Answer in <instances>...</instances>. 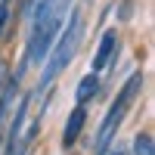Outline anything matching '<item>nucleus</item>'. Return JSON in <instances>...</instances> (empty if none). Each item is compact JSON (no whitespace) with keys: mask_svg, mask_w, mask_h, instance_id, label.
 Segmentation results:
<instances>
[{"mask_svg":"<svg viewBox=\"0 0 155 155\" xmlns=\"http://www.w3.org/2000/svg\"><path fill=\"white\" fill-rule=\"evenodd\" d=\"M81 37H84V19H81V12H71L65 31H62L59 41H56V50L47 56V65H44V74H41V84H37V93H41V90H47L50 84H53V78L71 62L78 44H81Z\"/></svg>","mask_w":155,"mask_h":155,"instance_id":"f257e3e1","label":"nucleus"},{"mask_svg":"<svg viewBox=\"0 0 155 155\" xmlns=\"http://www.w3.org/2000/svg\"><path fill=\"white\" fill-rule=\"evenodd\" d=\"M140 87H143V74H130V81H127L124 87H121V93L115 96V102H112V109L106 112V118H102V124H99V134H96V155H106V149H109V143H112V137H115V130L121 127V121H124V115H127V109L134 106V99H137V93H140Z\"/></svg>","mask_w":155,"mask_h":155,"instance_id":"f03ea898","label":"nucleus"},{"mask_svg":"<svg viewBox=\"0 0 155 155\" xmlns=\"http://www.w3.org/2000/svg\"><path fill=\"white\" fill-rule=\"evenodd\" d=\"M68 9H71L68 0H59V6L50 12L47 19H41V22L31 25V37H28V59L31 62H44L50 56V44H53V37L65 28V19L71 16Z\"/></svg>","mask_w":155,"mask_h":155,"instance_id":"7ed1b4c3","label":"nucleus"},{"mask_svg":"<svg viewBox=\"0 0 155 155\" xmlns=\"http://www.w3.org/2000/svg\"><path fill=\"white\" fill-rule=\"evenodd\" d=\"M115 47H118V37H115V31H106V34H102V41H99V50H96V56H93V74L106 68V62L112 59Z\"/></svg>","mask_w":155,"mask_h":155,"instance_id":"20e7f679","label":"nucleus"},{"mask_svg":"<svg viewBox=\"0 0 155 155\" xmlns=\"http://www.w3.org/2000/svg\"><path fill=\"white\" fill-rule=\"evenodd\" d=\"M84 118H87V115H84V106H78V109H74V112L68 115V124H65V134H62V143H65V146H71L74 140L81 137V127H84Z\"/></svg>","mask_w":155,"mask_h":155,"instance_id":"39448f33","label":"nucleus"},{"mask_svg":"<svg viewBox=\"0 0 155 155\" xmlns=\"http://www.w3.org/2000/svg\"><path fill=\"white\" fill-rule=\"evenodd\" d=\"M96 90H99V78H96V74H87L84 81L78 84V93H74V96H78V106H84V102L93 96Z\"/></svg>","mask_w":155,"mask_h":155,"instance_id":"423d86ee","label":"nucleus"},{"mask_svg":"<svg viewBox=\"0 0 155 155\" xmlns=\"http://www.w3.org/2000/svg\"><path fill=\"white\" fill-rule=\"evenodd\" d=\"M134 155H152V134H140L134 140Z\"/></svg>","mask_w":155,"mask_h":155,"instance_id":"0eeeda50","label":"nucleus"},{"mask_svg":"<svg viewBox=\"0 0 155 155\" xmlns=\"http://www.w3.org/2000/svg\"><path fill=\"white\" fill-rule=\"evenodd\" d=\"M6 16H9V9L0 3V31H3V25H6Z\"/></svg>","mask_w":155,"mask_h":155,"instance_id":"6e6552de","label":"nucleus"}]
</instances>
